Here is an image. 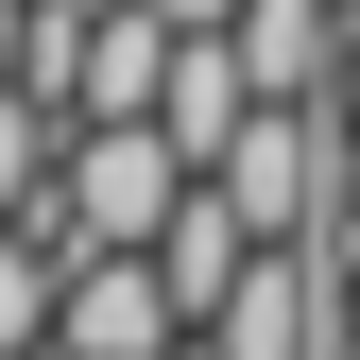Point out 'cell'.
Masks as SVG:
<instances>
[{"label": "cell", "instance_id": "obj_1", "mask_svg": "<svg viewBox=\"0 0 360 360\" xmlns=\"http://www.w3.org/2000/svg\"><path fill=\"white\" fill-rule=\"evenodd\" d=\"M189 189H206V155L172 138V120H69V172H52V206H34V223L86 257V240H155Z\"/></svg>", "mask_w": 360, "mask_h": 360}, {"label": "cell", "instance_id": "obj_2", "mask_svg": "<svg viewBox=\"0 0 360 360\" xmlns=\"http://www.w3.org/2000/svg\"><path fill=\"white\" fill-rule=\"evenodd\" d=\"M172 52H189L172 0H103L86 52H69V120H155V103H172Z\"/></svg>", "mask_w": 360, "mask_h": 360}, {"label": "cell", "instance_id": "obj_3", "mask_svg": "<svg viewBox=\"0 0 360 360\" xmlns=\"http://www.w3.org/2000/svg\"><path fill=\"white\" fill-rule=\"evenodd\" d=\"M223 34H240V69H257V103H343V0H240V18H223Z\"/></svg>", "mask_w": 360, "mask_h": 360}, {"label": "cell", "instance_id": "obj_4", "mask_svg": "<svg viewBox=\"0 0 360 360\" xmlns=\"http://www.w3.org/2000/svg\"><path fill=\"white\" fill-rule=\"evenodd\" d=\"M155 257H172V292H189V326H206V309L240 292V275H257V257H275V240H257V223L223 206V172H206V189L172 206V223H155Z\"/></svg>", "mask_w": 360, "mask_h": 360}, {"label": "cell", "instance_id": "obj_5", "mask_svg": "<svg viewBox=\"0 0 360 360\" xmlns=\"http://www.w3.org/2000/svg\"><path fill=\"white\" fill-rule=\"evenodd\" d=\"M155 120H172V138H189L206 172L240 155V120H257V69H240V34H189V52H172V103H155Z\"/></svg>", "mask_w": 360, "mask_h": 360}, {"label": "cell", "instance_id": "obj_6", "mask_svg": "<svg viewBox=\"0 0 360 360\" xmlns=\"http://www.w3.org/2000/svg\"><path fill=\"white\" fill-rule=\"evenodd\" d=\"M52 172H69V103L0 69V206H52Z\"/></svg>", "mask_w": 360, "mask_h": 360}, {"label": "cell", "instance_id": "obj_7", "mask_svg": "<svg viewBox=\"0 0 360 360\" xmlns=\"http://www.w3.org/2000/svg\"><path fill=\"white\" fill-rule=\"evenodd\" d=\"M172 18H189V34H223V18H240V0H172Z\"/></svg>", "mask_w": 360, "mask_h": 360}, {"label": "cell", "instance_id": "obj_8", "mask_svg": "<svg viewBox=\"0 0 360 360\" xmlns=\"http://www.w3.org/2000/svg\"><path fill=\"white\" fill-rule=\"evenodd\" d=\"M343 120H360V34H343Z\"/></svg>", "mask_w": 360, "mask_h": 360}, {"label": "cell", "instance_id": "obj_9", "mask_svg": "<svg viewBox=\"0 0 360 360\" xmlns=\"http://www.w3.org/2000/svg\"><path fill=\"white\" fill-rule=\"evenodd\" d=\"M86 18H103V0H86Z\"/></svg>", "mask_w": 360, "mask_h": 360}]
</instances>
